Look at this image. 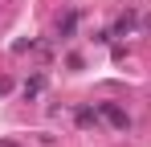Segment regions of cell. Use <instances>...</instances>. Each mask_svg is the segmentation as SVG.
Masks as SVG:
<instances>
[{
	"mask_svg": "<svg viewBox=\"0 0 151 147\" xmlns=\"http://www.w3.org/2000/svg\"><path fill=\"white\" fill-rule=\"evenodd\" d=\"M98 115L110 122V127H119V131H127V127H131L127 110H123V106H114V102H98Z\"/></svg>",
	"mask_w": 151,
	"mask_h": 147,
	"instance_id": "1",
	"label": "cell"
},
{
	"mask_svg": "<svg viewBox=\"0 0 151 147\" xmlns=\"http://www.w3.org/2000/svg\"><path fill=\"white\" fill-rule=\"evenodd\" d=\"M74 29H78V12H65V17L57 21V37L65 41V37H74Z\"/></svg>",
	"mask_w": 151,
	"mask_h": 147,
	"instance_id": "2",
	"label": "cell"
},
{
	"mask_svg": "<svg viewBox=\"0 0 151 147\" xmlns=\"http://www.w3.org/2000/svg\"><path fill=\"white\" fill-rule=\"evenodd\" d=\"M98 122V110H90V106H78V127H94Z\"/></svg>",
	"mask_w": 151,
	"mask_h": 147,
	"instance_id": "3",
	"label": "cell"
},
{
	"mask_svg": "<svg viewBox=\"0 0 151 147\" xmlns=\"http://www.w3.org/2000/svg\"><path fill=\"white\" fill-rule=\"evenodd\" d=\"M41 90H45V78H41V74H37V78H29V82H25V98H37Z\"/></svg>",
	"mask_w": 151,
	"mask_h": 147,
	"instance_id": "4",
	"label": "cell"
}]
</instances>
